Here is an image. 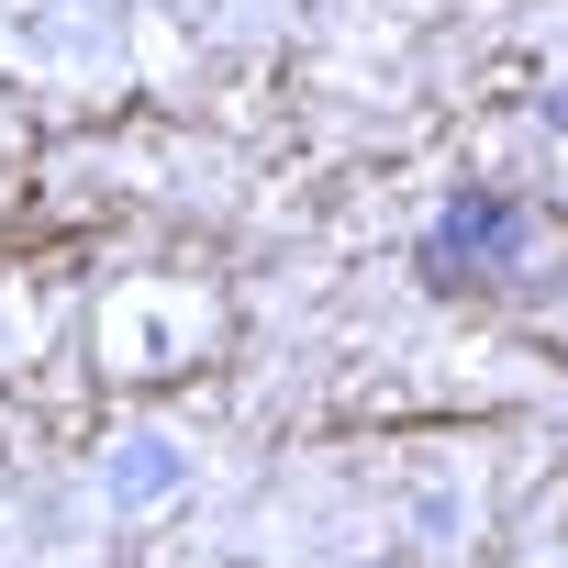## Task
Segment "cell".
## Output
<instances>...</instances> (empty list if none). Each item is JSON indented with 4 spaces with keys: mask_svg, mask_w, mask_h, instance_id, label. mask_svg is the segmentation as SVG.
<instances>
[{
    "mask_svg": "<svg viewBox=\"0 0 568 568\" xmlns=\"http://www.w3.org/2000/svg\"><path fill=\"white\" fill-rule=\"evenodd\" d=\"M413 267H424L435 302H479V313L557 302L568 291V212L524 201V190H468V201L435 212V234H424Z\"/></svg>",
    "mask_w": 568,
    "mask_h": 568,
    "instance_id": "6da1fadb",
    "label": "cell"
}]
</instances>
